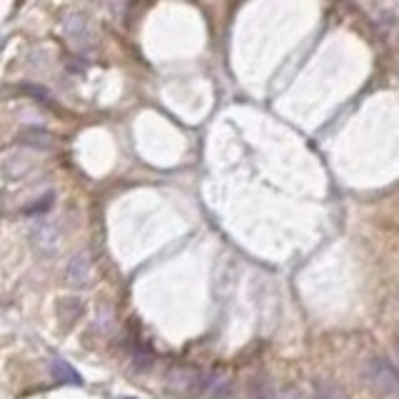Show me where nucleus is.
Returning a JSON list of instances; mask_svg holds the SVG:
<instances>
[{"label":"nucleus","mask_w":399,"mask_h":399,"mask_svg":"<svg viewBox=\"0 0 399 399\" xmlns=\"http://www.w3.org/2000/svg\"><path fill=\"white\" fill-rule=\"evenodd\" d=\"M18 92H23L28 97H35V100H50V92L43 85H35V83H20L18 85Z\"/></svg>","instance_id":"nucleus-12"},{"label":"nucleus","mask_w":399,"mask_h":399,"mask_svg":"<svg viewBox=\"0 0 399 399\" xmlns=\"http://www.w3.org/2000/svg\"><path fill=\"white\" fill-rule=\"evenodd\" d=\"M63 30L68 35V40L73 43L75 48H90L92 46V30L88 25L85 15H80V13H70L65 18Z\"/></svg>","instance_id":"nucleus-2"},{"label":"nucleus","mask_w":399,"mask_h":399,"mask_svg":"<svg viewBox=\"0 0 399 399\" xmlns=\"http://www.w3.org/2000/svg\"><path fill=\"white\" fill-rule=\"evenodd\" d=\"M52 202H55V195H52V192H46L43 197L33 200L30 205H25V207H23V215H30V217H33V215H46V212L52 207Z\"/></svg>","instance_id":"nucleus-10"},{"label":"nucleus","mask_w":399,"mask_h":399,"mask_svg":"<svg viewBox=\"0 0 399 399\" xmlns=\"http://www.w3.org/2000/svg\"><path fill=\"white\" fill-rule=\"evenodd\" d=\"M252 399H277L274 384L270 382L267 377H255V382H252Z\"/></svg>","instance_id":"nucleus-9"},{"label":"nucleus","mask_w":399,"mask_h":399,"mask_svg":"<svg viewBox=\"0 0 399 399\" xmlns=\"http://www.w3.org/2000/svg\"><path fill=\"white\" fill-rule=\"evenodd\" d=\"M397 302H399V297H397Z\"/></svg>","instance_id":"nucleus-17"},{"label":"nucleus","mask_w":399,"mask_h":399,"mask_svg":"<svg viewBox=\"0 0 399 399\" xmlns=\"http://www.w3.org/2000/svg\"><path fill=\"white\" fill-rule=\"evenodd\" d=\"M317 399H347L342 387H337L332 382H319L317 384Z\"/></svg>","instance_id":"nucleus-13"},{"label":"nucleus","mask_w":399,"mask_h":399,"mask_svg":"<svg viewBox=\"0 0 399 399\" xmlns=\"http://www.w3.org/2000/svg\"><path fill=\"white\" fill-rule=\"evenodd\" d=\"M18 145H25V148H40L48 150L52 145V135L43 127H25V130L18 132Z\"/></svg>","instance_id":"nucleus-6"},{"label":"nucleus","mask_w":399,"mask_h":399,"mask_svg":"<svg viewBox=\"0 0 399 399\" xmlns=\"http://www.w3.org/2000/svg\"><path fill=\"white\" fill-rule=\"evenodd\" d=\"M365 384L382 399H399V372L389 365L387 359L372 357L359 370Z\"/></svg>","instance_id":"nucleus-1"},{"label":"nucleus","mask_w":399,"mask_h":399,"mask_svg":"<svg viewBox=\"0 0 399 399\" xmlns=\"http://www.w3.org/2000/svg\"><path fill=\"white\" fill-rule=\"evenodd\" d=\"M202 384H205V377L195 370H172V374H170V387L175 389L177 394L192 392V389H202Z\"/></svg>","instance_id":"nucleus-5"},{"label":"nucleus","mask_w":399,"mask_h":399,"mask_svg":"<svg viewBox=\"0 0 399 399\" xmlns=\"http://www.w3.org/2000/svg\"><path fill=\"white\" fill-rule=\"evenodd\" d=\"M3 170H6L8 180H18V177H23L30 170V160L23 158V155H8Z\"/></svg>","instance_id":"nucleus-8"},{"label":"nucleus","mask_w":399,"mask_h":399,"mask_svg":"<svg viewBox=\"0 0 399 399\" xmlns=\"http://www.w3.org/2000/svg\"><path fill=\"white\" fill-rule=\"evenodd\" d=\"M397 352H399V335H397Z\"/></svg>","instance_id":"nucleus-15"},{"label":"nucleus","mask_w":399,"mask_h":399,"mask_svg":"<svg viewBox=\"0 0 399 399\" xmlns=\"http://www.w3.org/2000/svg\"><path fill=\"white\" fill-rule=\"evenodd\" d=\"M30 242L38 252L43 255H52L60 245V232L52 223H38L33 230H30Z\"/></svg>","instance_id":"nucleus-3"},{"label":"nucleus","mask_w":399,"mask_h":399,"mask_svg":"<svg viewBox=\"0 0 399 399\" xmlns=\"http://www.w3.org/2000/svg\"><path fill=\"white\" fill-rule=\"evenodd\" d=\"M285 399H309L307 394H302V392H297V389H290V392L285 394Z\"/></svg>","instance_id":"nucleus-14"},{"label":"nucleus","mask_w":399,"mask_h":399,"mask_svg":"<svg viewBox=\"0 0 399 399\" xmlns=\"http://www.w3.org/2000/svg\"><path fill=\"white\" fill-rule=\"evenodd\" d=\"M90 257L88 252H78L68 262V270H65V279H68L73 287H83L88 285V279H90Z\"/></svg>","instance_id":"nucleus-4"},{"label":"nucleus","mask_w":399,"mask_h":399,"mask_svg":"<svg viewBox=\"0 0 399 399\" xmlns=\"http://www.w3.org/2000/svg\"><path fill=\"white\" fill-rule=\"evenodd\" d=\"M122 399H132V397H122Z\"/></svg>","instance_id":"nucleus-16"},{"label":"nucleus","mask_w":399,"mask_h":399,"mask_svg":"<svg viewBox=\"0 0 399 399\" xmlns=\"http://www.w3.org/2000/svg\"><path fill=\"white\" fill-rule=\"evenodd\" d=\"M50 372H52V377H55L60 384H75V387H78V384H83V377H80L78 372L68 365V362H63V359H55V362H52V367H50Z\"/></svg>","instance_id":"nucleus-7"},{"label":"nucleus","mask_w":399,"mask_h":399,"mask_svg":"<svg viewBox=\"0 0 399 399\" xmlns=\"http://www.w3.org/2000/svg\"><path fill=\"white\" fill-rule=\"evenodd\" d=\"M132 367L137 372H150L153 370V354L143 347H135L132 349Z\"/></svg>","instance_id":"nucleus-11"}]
</instances>
